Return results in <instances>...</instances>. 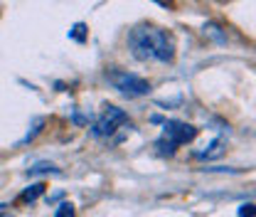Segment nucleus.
Here are the masks:
<instances>
[{
	"label": "nucleus",
	"instance_id": "1",
	"mask_svg": "<svg viewBox=\"0 0 256 217\" xmlns=\"http://www.w3.org/2000/svg\"><path fill=\"white\" fill-rule=\"evenodd\" d=\"M128 50L140 62H172L175 60V37L156 25H138L128 32Z\"/></svg>",
	"mask_w": 256,
	"mask_h": 217
},
{
	"label": "nucleus",
	"instance_id": "2",
	"mask_svg": "<svg viewBox=\"0 0 256 217\" xmlns=\"http://www.w3.org/2000/svg\"><path fill=\"white\" fill-rule=\"evenodd\" d=\"M194 136H197V128H194V126L182 124V121H168L165 128H162V136H160L158 143H156V148H158L162 155L165 153L172 155L178 146L190 143Z\"/></svg>",
	"mask_w": 256,
	"mask_h": 217
},
{
	"label": "nucleus",
	"instance_id": "3",
	"mask_svg": "<svg viewBox=\"0 0 256 217\" xmlns=\"http://www.w3.org/2000/svg\"><path fill=\"white\" fill-rule=\"evenodd\" d=\"M106 82L114 87V89H118V92L124 94V96H146V94H150V82L148 79H143V77H138V74H130L126 69H108L106 72Z\"/></svg>",
	"mask_w": 256,
	"mask_h": 217
},
{
	"label": "nucleus",
	"instance_id": "4",
	"mask_svg": "<svg viewBox=\"0 0 256 217\" xmlns=\"http://www.w3.org/2000/svg\"><path fill=\"white\" fill-rule=\"evenodd\" d=\"M126 124H128V116L124 109H118V106H104L101 116L92 126V133H94L96 138H108V136L116 133L118 126H126Z\"/></svg>",
	"mask_w": 256,
	"mask_h": 217
},
{
	"label": "nucleus",
	"instance_id": "5",
	"mask_svg": "<svg viewBox=\"0 0 256 217\" xmlns=\"http://www.w3.org/2000/svg\"><path fill=\"white\" fill-rule=\"evenodd\" d=\"M40 173H54V175H60V168L52 165V163H47V160H40V163H34L30 170H28V175H40Z\"/></svg>",
	"mask_w": 256,
	"mask_h": 217
},
{
	"label": "nucleus",
	"instance_id": "6",
	"mask_svg": "<svg viewBox=\"0 0 256 217\" xmlns=\"http://www.w3.org/2000/svg\"><path fill=\"white\" fill-rule=\"evenodd\" d=\"M42 192H44V183H34V185H30L22 192V200H25V202H32V200H37Z\"/></svg>",
	"mask_w": 256,
	"mask_h": 217
},
{
	"label": "nucleus",
	"instance_id": "7",
	"mask_svg": "<svg viewBox=\"0 0 256 217\" xmlns=\"http://www.w3.org/2000/svg\"><path fill=\"white\" fill-rule=\"evenodd\" d=\"M222 146H224V141L222 138H217V141H212V143H210V148H207V151L197 153V158H214V155L222 153Z\"/></svg>",
	"mask_w": 256,
	"mask_h": 217
},
{
	"label": "nucleus",
	"instance_id": "8",
	"mask_svg": "<svg viewBox=\"0 0 256 217\" xmlns=\"http://www.w3.org/2000/svg\"><path fill=\"white\" fill-rule=\"evenodd\" d=\"M54 217H76L74 215V205H72V202H62V205L54 210Z\"/></svg>",
	"mask_w": 256,
	"mask_h": 217
},
{
	"label": "nucleus",
	"instance_id": "9",
	"mask_svg": "<svg viewBox=\"0 0 256 217\" xmlns=\"http://www.w3.org/2000/svg\"><path fill=\"white\" fill-rule=\"evenodd\" d=\"M42 126H44V119H34V124H32V131H28V136H25V141H32L40 131H42Z\"/></svg>",
	"mask_w": 256,
	"mask_h": 217
},
{
	"label": "nucleus",
	"instance_id": "10",
	"mask_svg": "<svg viewBox=\"0 0 256 217\" xmlns=\"http://www.w3.org/2000/svg\"><path fill=\"white\" fill-rule=\"evenodd\" d=\"M239 217H256V205L254 202H246L239 207Z\"/></svg>",
	"mask_w": 256,
	"mask_h": 217
},
{
	"label": "nucleus",
	"instance_id": "11",
	"mask_svg": "<svg viewBox=\"0 0 256 217\" xmlns=\"http://www.w3.org/2000/svg\"><path fill=\"white\" fill-rule=\"evenodd\" d=\"M84 30H86V28H84V25L79 23V25H74V30L69 32V35H72L74 40H79V42H84Z\"/></svg>",
	"mask_w": 256,
	"mask_h": 217
},
{
	"label": "nucleus",
	"instance_id": "12",
	"mask_svg": "<svg viewBox=\"0 0 256 217\" xmlns=\"http://www.w3.org/2000/svg\"><path fill=\"white\" fill-rule=\"evenodd\" d=\"M156 3H158V5H165V8H168V5H172V0H156Z\"/></svg>",
	"mask_w": 256,
	"mask_h": 217
},
{
	"label": "nucleus",
	"instance_id": "13",
	"mask_svg": "<svg viewBox=\"0 0 256 217\" xmlns=\"http://www.w3.org/2000/svg\"><path fill=\"white\" fill-rule=\"evenodd\" d=\"M0 217H12L10 212H0Z\"/></svg>",
	"mask_w": 256,
	"mask_h": 217
}]
</instances>
